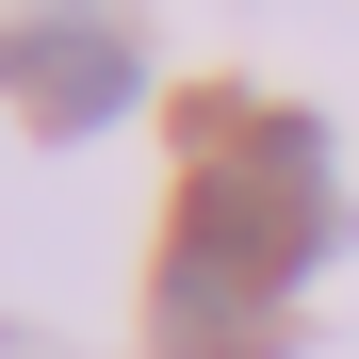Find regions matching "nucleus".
Returning <instances> with one entry per match:
<instances>
[{"label":"nucleus","mask_w":359,"mask_h":359,"mask_svg":"<svg viewBox=\"0 0 359 359\" xmlns=\"http://www.w3.org/2000/svg\"><path fill=\"white\" fill-rule=\"evenodd\" d=\"M327 245H343L327 131L311 114H212L196 180H180V229H163V343L180 359H229V327H262Z\"/></svg>","instance_id":"nucleus-1"},{"label":"nucleus","mask_w":359,"mask_h":359,"mask_svg":"<svg viewBox=\"0 0 359 359\" xmlns=\"http://www.w3.org/2000/svg\"><path fill=\"white\" fill-rule=\"evenodd\" d=\"M0 98H17L49 147H82V131H114V114L147 98V49L114 17H17L0 33Z\"/></svg>","instance_id":"nucleus-2"}]
</instances>
